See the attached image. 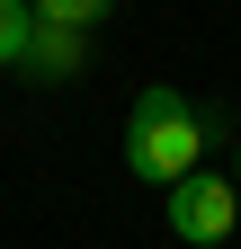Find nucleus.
I'll use <instances>...</instances> for the list:
<instances>
[{
	"instance_id": "obj_4",
	"label": "nucleus",
	"mask_w": 241,
	"mask_h": 249,
	"mask_svg": "<svg viewBox=\"0 0 241 249\" xmlns=\"http://www.w3.org/2000/svg\"><path fill=\"white\" fill-rule=\"evenodd\" d=\"M27 45H36V9L0 0V71H27Z\"/></svg>"
},
{
	"instance_id": "obj_3",
	"label": "nucleus",
	"mask_w": 241,
	"mask_h": 249,
	"mask_svg": "<svg viewBox=\"0 0 241 249\" xmlns=\"http://www.w3.org/2000/svg\"><path fill=\"white\" fill-rule=\"evenodd\" d=\"M99 18H107L99 0H45V9H36V45H27V71H36V80H72L80 71V36Z\"/></svg>"
},
{
	"instance_id": "obj_2",
	"label": "nucleus",
	"mask_w": 241,
	"mask_h": 249,
	"mask_svg": "<svg viewBox=\"0 0 241 249\" xmlns=\"http://www.w3.org/2000/svg\"><path fill=\"white\" fill-rule=\"evenodd\" d=\"M232 223H241L232 178L197 169V178H179V187H170V231L188 240V249H215V240H232Z\"/></svg>"
},
{
	"instance_id": "obj_1",
	"label": "nucleus",
	"mask_w": 241,
	"mask_h": 249,
	"mask_svg": "<svg viewBox=\"0 0 241 249\" xmlns=\"http://www.w3.org/2000/svg\"><path fill=\"white\" fill-rule=\"evenodd\" d=\"M125 169L143 187H179V178H197L205 169V116L188 107V89H134V107H125Z\"/></svg>"
}]
</instances>
